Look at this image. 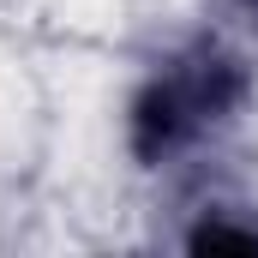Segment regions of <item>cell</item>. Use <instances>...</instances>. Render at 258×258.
<instances>
[{"mask_svg": "<svg viewBox=\"0 0 258 258\" xmlns=\"http://www.w3.org/2000/svg\"><path fill=\"white\" fill-rule=\"evenodd\" d=\"M258 108V48L216 18L156 48L120 96V156L150 180H174L216 156Z\"/></svg>", "mask_w": 258, "mask_h": 258, "instance_id": "obj_1", "label": "cell"}, {"mask_svg": "<svg viewBox=\"0 0 258 258\" xmlns=\"http://www.w3.org/2000/svg\"><path fill=\"white\" fill-rule=\"evenodd\" d=\"M180 252H258V204L240 192H204L174 228Z\"/></svg>", "mask_w": 258, "mask_h": 258, "instance_id": "obj_2", "label": "cell"}, {"mask_svg": "<svg viewBox=\"0 0 258 258\" xmlns=\"http://www.w3.org/2000/svg\"><path fill=\"white\" fill-rule=\"evenodd\" d=\"M210 12H216V24H222V30L246 36V42L258 48V0H210Z\"/></svg>", "mask_w": 258, "mask_h": 258, "instance_id": "obj_3", "label": "cell"}]
</instances>
